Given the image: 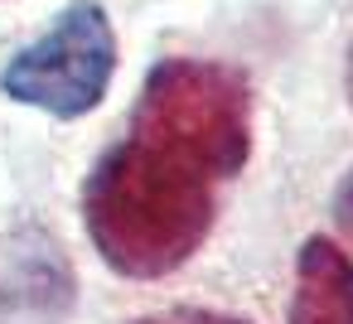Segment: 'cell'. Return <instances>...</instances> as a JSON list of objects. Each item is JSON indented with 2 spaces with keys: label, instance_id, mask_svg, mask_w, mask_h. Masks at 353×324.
Returning <instances> with one entry per match:
<instances>
[{
  "label": "cell",
  "instance_id": "obj_1",
  "mask_svg": "<svg viewBox=\"0 0 353 324\" xmlns=\"http://www.w3.org/2000/svg\"><path fill=\"white\" fill-rule=\"evenodd\" d=\"M252 150L247 83L218 63L165 59L150 68L131 131L97 160L83 189V223L121 276L184 266L218 213V194Z\"/></svg>",
  "mask_w": 353,
  "mask_h": 324
},
{
  "label": "cell",
  "instance_id": "obj_2",
  "mask_svg": "<svg viewBox=\"0 0 353 324\" xmlns=\"http://www.w3.org/2000/svg\"><path fill=\"white\" fill-rule=\"evenodd\" d=\"M112 73H117V34L107 10L97 0H73L39 44L20 49L6 63L0 88L25 107L73 121L107 97Z\"/></svg>",
  "mask_w": 353,
  "mask_h": 324
},
{
  "label": "cell",
  "instance_id": "obj_3",
  "mask_svg": "<svg viewBox=\"0 0 353 324\" xmlns=\"http://www.w3.org/2000/svg\"><path fill=\"white\" fill-rule=\"evenodd\" d=\"M290 324H353V261L339 242L310 237L300 247Z\"/></svg>",
  "mask_w": 353,
  "mask_h": 324
},
{
  "label": "cell",
  "instance_id": "obj_4",
  "mask_svg": "<svg viewBox=\"0 0 353 324\" xmlns=\"http://www.w3.org/2000/svg\"><path fill=\"white\" fill-rule=\"evenodd\" d=\"M136 324H247V319H232L218 310H165V314H145Z\"/></svg>",
  "mask_w": 353,
  "mask_h": 324
},
{
  "label": "cell",
  "instance_id": "obj_5",
  "mask_svg": "<svg viewBox=\"0 0 353 324\" xmlns=\"http://www.w3.org/2000/svg\"><path fill=\"white\" fill-rule=\"evenodd\" d=\"M334 218L353 232V170L343 174V184H339V194H334Z\"/></svg>",
  "mask_w": 353,
  "mask_h": 324
}]
</instances>
